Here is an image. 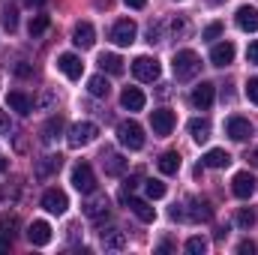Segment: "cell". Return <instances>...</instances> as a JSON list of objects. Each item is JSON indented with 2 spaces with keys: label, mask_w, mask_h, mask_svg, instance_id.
Wrapping results in <instances>:
<instances>
[{
  "label": "cell",
  "mask_w": 258,
  "mask_h": 255,
  "mask_svg": "<svg viewBox=\"0 0 258 255\" xmlns=\"http://www.w3.org/2000/svg\"><path fill=\"white\" fill-rule=\"evenodd\" d=\"M171 69H174V78L177 81H189V78L198 75V69H201V57L195 54L192 48H180L174 54V60H171Z\"/></svg>",
  "instance_id": "obj_1"
},
{
  "label": "cell",
  "mask_w": 258,
  "mask_h": 255,
  "mask_svg": "<svg viewBox=\"0 0 258 255\" xmlns=\"http://www.w3.org/2000/svg\"><path fill=\"white\" fill-rule=\"evenodd\" d=\"M171 219H192V222H207V219H213V207H210L207 201H201V198H189V210H183V207H177V204H174V210H171Z\"/></svg>",
  "instance_id": "obj_2"
},
{
  "label": "cell",
  "mask_w": 258,
  "mask_h": 255,
  "mask_svg": "<svg viewBox=\"0 0 258 255\" xmlns=\"http://www.w3.org/2000/svg\"><path fill=\"white\" fill-rule=\"evenodd\" d=\"M96 135H99V126L96 123H90V120H81V123H72L69 129V135H66V141H69V147H87V144H93L96 141Z\"/></svg>",
  "instance_id": "obj_3"
},
{
  "label": "cell",
  "mask_w": 258,
  "mask_h": 255,
  "mask_svg": "<svg viewBox=\"0 0 258 255\" xmlns=\"http://www.w3.org/2000/svg\"><path fill=\"white\" fill-rule=\"evenodd\" d=\"M117 141L129 150H141L144 147V129L135 120H123V123H117Z\"/></svg>",
  "instance_id": "obj_4"
},
{
  "label": "cell",
  "mask_w": 258,
  "mask_h": 255,
  "mask_svg": "<svg viewBox=\"0 0 258 255\" xmlns=\"http://www.w3.org/2000/svg\"><path fill=\"white\" fill-rule=\"evenodd\" d=\"M72 186L81 192V195H93L96 192V174H93V168L87 162H78L72 168Z\"/></svg>",
  "instance_id": "obj_5"
},
{
  "label": "cell",
  "mask_w": 258,
  "mask_h": 255,
  "mask_svg": "<svg viewBox=\"0 0 258 255\" xmlns=\"http://www.w3.org/2000/svg\"><path fill=\"white\" fill-rule=\"evenodd\" d=\"M159 72H162V66H159L156 57L141 54V57H135V60H132V75H135L138 81H156V78H159Z\"/></svg>",
  "instance_id": "obj_6"
},
{
  "label": "cell",
  "mask_w": 258,
  "mask_h": 255,
  "mask_svg": "<svg viewBox=\"0 0 258 255\" xmlns=\"http://www.w3.org/2000/svg\"><path fill=\"white\" fill-rule=\"evenodd\" d=\"M135 33H138L135 21H132V18H120V21H114V27H111V42L120 45V48H126V45L135 42Z\"/></svg>",
  "instance_id": "obj_7"
},
{
  "label": "cell",
  "mask_w": 258,
  "mask_h": 255,
  "mask_svg": "<svg viewBox=\"0 0 258 255\" xmlns=\"http://www.w3.org/2000/svg\"><path fill=\"white\" fill-rule=\"evenodd\" d=\"M60 165H63V156H60V153H48V156L36 159V168H33V174H36L39 180H48L51 174H57V171H60Z\"/></svg>",
  "instance_id": "obj_8"
},
{
  "label": "cell",
  "mask_w": 258,
  "mask_h": 255,
  "mask_svg": "<svg viewBox=\"0 0 258 255\" xmlns=\"http://www.w3.org/2000/svg\"><path fill=\"white\" fill-rule=\"evenodd\" d=\"M213 96H216V87L210 84V81H201L198 87L192 90V96H189V102H192L198 111H207L210 105H213Z\"/></svg>",
  "instance_id": "obj_9"
},
{
  "label": "cell",
  "mask_w": 258,
  "mask_h": 255,
  "mask_svg": "<svg viewBox=\"0 0 258 255\" xmlns=\"http://www.w3.org/2000/svg\"><path fill=\"white\" fill-rule=\"evenodd\" d=\"M42 207L48 210V213H66V207H69V198H66L63 189H45L42 192Z\"/></svg>",
  "instance_id": "obj_10"
},
{
  "label": "cell",
  "mask_w": 258,
  "mask_h": 255,
  "mask_svg": "<svg viewBox=\"0 0 258 255\" xmlns=\"http://www.w3.org/2000/svg\"><path fill=\"white\" fill-rule=\"evenodd\" d=\"M6 105H9V111H15V114H21V117H27V114L33 111V99H30L24 90H9Z\"/></svg>",
  "instance_id": "obj_11"
},
{
  "label": "cell",
  "mask_w": 258,
  "mask_h": 255,
  "mask_svg": "<svg viewBox=\"0 0 258 255\" xmlns=\"http://www.w3.org/2000/svg\"><path fill=\"white\" fill-rule=\"evenodd\" d=\"M27 240H30L33 246H45V243H51V225H48L45 219L30 222V225H27Z\"/></svg>",
  "instance_id": "obj_12"
},
{
  "label": "cell",
  "mask_w": 258,
  "mask_h": 255,
  "mask_svg": "<svg viewBox=\"0 0 258 255\" xmlns=\"http://www.w3.org/2000/svg\"><path fill=\"white\" fill-rule=\"evenodd\" d=\"M231 192H234L237 198H252V195H255V177H252L249 171H237L234 180H231Z\"/></svg>",
  "instance_id": "obj_13"
},
{
  "label": "cell",
  "mask_w": 258,
  "mask_h": 255,
  "mask_svg": "<svg viewBox=\"0 0 258 255\" xmlns=\"http://www.w3.org/2000/svg\"><path fill=\"white\" fill-rule=\"evenodd\" d=\"M108 207H111L108 195H93V198L84 204V216H87V219H93V222H99L102 216H108Z\"/></svg>",
  "instance_id": "obj_14"
},
{
  "label": "cell",
  "mask_w": 258,
  "mask_h": 255,
  "mask_svg": "<svg viewBox=\"0 0 258 255\" xmlns=\"http://www.w3.org/2000/svg\"><path fill=\"white\" fill-rule=\"evenodd\" d=\"M150 126L156 135H168L174 129V114L168 108H156V111H150Z\"/></svg>",
  "instance_id": "obj_15"
},
{
  "label": "cell",
  "mask_w": 258,
  "mask_h": 255,
  "mask_svg": "<svg viewBox=\"0 0 258 255\" xmlns=\"http://www.w3.org/2000/svg\"><path fill=\"white\" fill-rule=\"evenodd\" d=\"M72 42H75V48H93V42H96L93 24H90V21H81V24L72 30Z\"/></svg>",
  "instance_id": "obj_16"
},
{
  "label": "cell",
  "mask_w": 258,
  "mask_h": 255,
  "mask_svg": "<svg viewBox=\"0 0 258 255\" xmlns=\"http://www.w3.org/2000/svg\"><path fill=\"white\" fill-rule=\"evenodd\" d=\"M234 21H237L240 30H246V33H258V9L255 6H240L237 15H234Z\"/></svg>",
  "instance_id": "obj_17"
},
{
  "label": "cell",
  "mask_w": 258,
  "mask_h": 255,
  "mask_svg": "<svg viewBox=\"0 0 258 255\" xmlns=\"http://www.w3.org/2000/svg\"><path fill=\"white\" fill-rule=\"evenodd\" d=\"M57 66H60V72H63L66 78H72V81H78L81 72H84V63H81L78 54H60L57 57Z\"/></svg>",
  "instance_id": "obj_18"
},
{
  "label": "cell",
  "mask_w": 258,
  "mask_h": 255,
  "mask_svg": "<svg viewBox=\"0 0 258 255\" xmlns=\"http://www.w3.org/2000/svg\"><path fill=\"white\" fill-rule=\"evenodd\" d=\"M234 60V42H216L210 48V63L213 66H228Z\"/></svg>",
  "instance_id": "obj_19"
},
{
  "label": "cell",
  "mask_w": 258,
  "mask_h": 255,
  "mask_svg": "<svg viewBox=\"0 0 258 255\" xmlns=\"http://www.w3.org/2000/svg\"><path fill=\"white\" fill-rule=\"evenodd\" d=\"M225 129H228V138H231V141H246V138L252 135V123H249L246 117H231Z\"/></svg>",
  "instance_id": "obj_20"
},
{
  "label": "cell",
  "mask_w": 258,
  "mask_h": 255,
  "mask_svg": "<svg viewBox=\"0 0 258 255\" xmlns=\"http://www.w3.org/2000/svg\"><path fill=\"white\" fill-rule=\"evenodd\" d=\"M129 159H123L120 153H102V168H105V174H111V177H120L123 171H126Z\"/></svg>",
  "instance_id": "obj_21"
},
{
  "label": "cell",
  "mask_w": 258,
  "mask_h": 255,
  "mask_svg": "<svg viewBox=\"0 0 258 255\" xmlns=\"http://www.w3.org/2000/svg\"><path fill=\"white\" fill-rule=\"evenodd\" d=\"M144 93L138 90V87H123V93H120V105L126 108V111H141L144 108Z\"/></svg>",
  "instance_id": "obj_22"
},
{
  "label": "cell",
  "mask_w": 258,
  "mask_h": 255,
  "mask_svg": "<svg viewBox=\"0 0 258 255\" xmlns=\"http://www.w3.org/2000/svg\"><path fill=\"white\" fill-rule=\"evenodd\" d=\"M201 165H204V168H225V165H231V156H228L222 147H213V150L204 153Z\"/></svg>",
  "instance_id": "obj_23"
},
{
  "label": "cell",
  "mask_w": 258,
  "mask_h": 255,
  "mask_svg": "<svg viewBox=\"0 0 258 255\" xmlns=\"http://www.w3.org/2000/svg\"><path fill=\"white\" fill-rule=\"evenodd\" d=\"M63 135V117H48V123L42 126V144H54L57 138Z\"/></svg>",
  "instance_id": "obj_24"
},
{
  "label": "cell",
  "mask_w": 258,
  "mask_h": 255,
  "mask_svg": "<svg viewBox=\"0 0 258 255\" xmlns=\"http://www.w3.org/2000/svg\"><path fill=\"white\" fill-rule=\"evenodd\" d=\"M126 204H129V210H132L141 222H153V219H156V210H153L147 201H141V198H126Z\"/></svg>",
  "instance_id": "obj_25"
},
{
  "label": "cell",
  "mask_w": 258,
  "mask_h": 255,
  "mask_svg": "<svg viewBox=\"0 0 258 255\" xmlns=\"http://www.w3.org/2000/svg\"><path fill=\"white\" fill-rule=\"evenodd\" d=\"M156 165H159L162 174H177V171H180V153H177V150H168V153H162V156L156 159Z\"/></svg>",
  "instance_id": "obj_26"
},
{
  "label": "cell",
  "mask_w": 258,
  "mask_h": 255,
  "mask_svg": "<svg viewBox=\"0 0 258 255\" xmlns=\"http://www.w3.org/2000/svg\"><path fill=\"white\" fill-rule=\"evenodd\" d=\"M102 246L111 249V252H120L126 246V234L120 228H111V231H102Z\"/></svg>",
  "instance_id": "obj_27"
},
{
  "label": "cell",
  "mask_w": 258,
  "mask_h": 255,
  "mask_svg": "<svg viewBox=\"0 0 258 255\" xmlns=\"http://www.w3.org/2000/svg\"><path fill=\"white\" fill-rule=\"evenodd\" d=\"M210 120H207V117H195V120H189V135H192L195 141H198V144H204V141H207V138H210Z\"/></svg>",
  "instance_id": "obj_28"
},
{
  "label": "cell",
  "mask_w": 258,
  "mask_h": 255,
  "mask_svg": "<svg viewBox=\"0 0 258 255\" xmlns=\"http://www.w3.org/2000/svg\"><path fill=\"white\" fill-rule=\"evenodd\" d=\"M87 90H90V96L105 99V96L111 93V84H108V78H105V75H93V78L87 81Z\"/></svg>",
  "instance_id": "obj_29"
},
{
  "label": "cell",
  "mask_w": 258,
  "mask_h": 255,
  "mask_svg": "<svg viewBox=\"0 0 258 255\" xmlns=\"http://www.w3.org/2000/svg\"><path fill=\"white\" fill-rule=\"evenodd\" d=\"M0 24L6 33H15L18 30V9L15 6H0Z\"/></svg>",
  "instance_id": "obj_30"
},
{
  "label": "cell",
  "mask_w": 258,
  "mask_h": 255,
  "mask_svg": "<svg viewBox=\"0 0 258 255\" xmlns=\"http://www.w3.org/2000/svg\"><path fill=\"white\" fill-rule=\"evenodd\" d=\"M99 66H102V72H108V75H123V57H120V54H102V57H99Z\"/></svg>",
  "instance_id": "obj_31"
},
{
  "label": "cell",
  "mask_w": 258,
  "mask_h": 255,
  "mask_svg": "<svg viewBox=\"0 0 258 255\" xmlns=\"http://www.w3.org/2000/svg\"><path fill=\"white\" fill-rule=\"evenodd\" d=\"M15 228H18V216H15V213H3V216H0V234L12 240Z\"/></svg>",
  "instance_id": "obj_32"
},
{
  "label": "cell",
  "mask_w": 258,
  "mask_h": 255,
  "mask_svg": "<svg viewBox=\"0 0 258 255\" xmlns=\"http://www.w3.org/2000/svg\"><path fill=\"white\" fill-rule=\"evenodd\" d=\"M48 24H51V21H48V15H33L27 30H30V36H42V33L48 30Z\"/></svg>",
  "instance_id": "obj_33"
},
{
  "label": "cell",
  "mask_w": 258,
  "mask_h": 255,
  "mask_svg": "<svg viewBox=\"0 0 258 255\" xmlns=\"http://www.w3.org/2000/svg\"><path fill=\"white\" fill-rule=\"evenodd\" d=\"M144 189H147V198H162L165 195V183L162 180H144Z\"/></svg>",
  "instance_id": "obj_34"
},
{
  "label": "cell",
  "mask_w": 258,
  "mask_h": 255,
  "mask_svg": "<svg viewBox=\"0 0 258 255\" xmlns=\"http://www.w3.org/2000/svg\"><path fill=\"white\" fill-rule=\"evenodd\" d=\"M186 252L189 255H204L207 252V240H204V237H189V240H186Z\"/></svg>",
  "instance_id": "obj_35"
},
{
  "label": "cell",
  "mask_w": 258,
  "mask_h": 255,
  "mask_svg": "<svg viewBox=\"0 0 258 255\" xmlns=\"http://www.w3.org/2000/svg\"><path fill=\"white\" fill-rule=\"evenodd\" d=\"M237 225H240V228H252V225H255V213H252L249 207H240V210H237Z\"/></svg>",
  "instance_id": "obj_36"
},
{
  "label": "cell",
  "mask_w": 258,
  "mask_h": 255,
  "mask_svg": "<svg viewBox=\"0 0 258 255\" xmlns=\"http://www.w3.org/2000/svg\"><path fill=\"white\" fill-rule=\"evenodd\" d=\"M219 36H222V24H219V21L207 24V27H204V33H201V39H219Z\"/></svg>",
  "instance_id": "obj_37"
},
{
  "label": "cell",
  "mask_w": 258,
  "mask_h": 255,
  "mask_svg": "<svg viewBox=\"0 0 258 255\" xmlns=\"http://www.w3.org/2000/svg\"><path fill=\"white\" fill-rule=\"evenodd\" d=\"M147 42L153 45V42H162V24H150L147 27Z\"/></svg>",
  "instance_id": "obj_38"
},
{
  "label": "cell",
  "mask_w": 258,
  "mask_h": 255,
  "mask_svg": "<svg viewBox=\"0 0 258 255\" xmlns=\"http://www.w3.org/2000/svg\"><path fill=\"white\" fill-rule=\"evenodd\" d=\"M246 99L258 105V78H249V81H246Z\"/></svg>",
  "instance_id": "obj_39"
},
{
  "label": "cell",
  "mask_w": 258,
  "mask_h": 255,
  "mask_svg": "<svg viewBox=\"0 0 258 255\" xmlns=\"http://www.w3.org/2000/svg\"><path fill=\"white\" fill-rule=\"evenodd\" d=\"M171 30H174V33H189V21H186V18H174V21H171Z\"/></svg>",
  "instance_id": "obj_40"
},
{
  "label": "cell",
  "mask_w": 258,
  "mask_h": 255,
  "mask_svg": "<svg viewBox=\"0 0 258 255\" xmlns=\"http://www.w3.org/2000/svg\"><path fill=\"white\" fill-rule=\"evenodd\" d=\"M237 252L240 255H252L255 252V243H252V240H240V243H237Z\"/></svg>",
  "instance_id": "obj_41"
},
{
  "label": "cell",
  "mask_w": 258,
  "mask_h": 255,
  "mask_svg": "<svg viewBox=\"0 0 258 255\" xmlns=\"http://www.w3.org/2000/svg\"><path fill=\"white\" fill-rule=\"evenodd\" d=\"M246 60H249V63H258V39L255 42H249V48H246Z\"/></svg>",
  "instance_id": "obj_42"
},
{
  "label": "cell",
  "mask_w": 258,
  "mask_h": 255,
  "mask_svg": "<svg viewBox=\"0 0 258 255\" xmlns=\"http://www.w3.org/2000/svg\"><path fill=\"white\" fill-rule=\"evenodd\" d=\"M15 72H18L21 78H30V75H33V66H30V63H18V66H15Z\"/></svg>",
  "instance_id": "obj_43"
},
{
  "label": "cell",
  "mask_w": 258,
  "mask_h": 255,
  "mask_svg": "<svg viewBox=\"0 0 258 255\" xmlns=\"http://www.w3.org/2000/svg\"><path fill=\"white\" fill-rule=\"evenodd\" d=\"M123 3H126L129 9H144L147 6V0H123Z\"/></svg>",
  "instance_id": "obj_44"
},
{
  "label": "cell",
  "mask_w": 258,
  "mask_h": 255,
  "mask_svg": "<svg viewBox=\"0 0 258 255\" xmlns=\"http://www.w3.org/2000/svg\"><path fill=\"white\" fill-rule=\"evenodd\" d=\"M0 132H9V114L0 111Z\"/></svg>",
  "instance_id": "obj_45"
},
{
  "label": "cell",
  "mask_w": 258,
  "mask_h": 255,
  "mask_svg": "<svg viewBox=\"0 0 258 255\" xmlns=\"http://www.w3.org/2000/svg\"><path fill=\"white\" fill-rule=\"evenodd\" d=\"M66 231H69V240H78V225H69Z\"/></svg>",
  "instance_id": "obj_46"
},
{
  "label": "cell",
  "mask_w": 258,
  "mask_h": 255,
  "mask_svg": "<svg viewBox=\"0 0 258 255\" xmlns=\"http://www.w3.org/2000/svg\"><path fill=\"white\" fill-rule=\"evenodd\" d=\"M0 252H9V237L0 234Z\"/></svg>",
  "instance_id": "obj_47"
},
{
  "label": "cell",
  "mask_w": 258,
  "mask_h": 255,
  "mask_svg": "<svg viewBox=\"0 0 258 255\" xmlns=\"http://www.w3.org/2000/svg\"><path fill=\"white\" fill-rule=\"evenodd\" d=\"M249 162H252V165H258V147L252 150V153H249Z\"/></svg>",
  "instance_id": "obj_48"
},
{
  "label": "cell",
  "mask_w": 258,
  "mask_h": 255,
  "mask_svg": "<svg viewBox=\"0 0 258 255\" xmlns=\"http://www.w3.org/2000/svg\"><path fill=\"white\" fill-rule=\"evenodd\" d=\"M24 3H27V6H42L45 0H24Z\"/></svg>",
  "instance_id": "obj_49"
},
{
  "label": "cell",
  "mask_w": 258,
  "mask_h": 255,
  "mask_svg": "<svg viewBox=\"0 0 258 255\" xmlns=\"http://www.w3.org/2000/svg\"><path fill=\"white\" fill-rule=\"evenodd\" d=\"M3 168H6V159H3V156H0V171H3Z\"/></svg>",
  "instance_id": "obj_50"
},
{
  "label": "cell",
  "mask_w": 258,
  "mask_h": 255,
  "mask_svg": "<svg viewBox=\"0 0 258 255\" xmlns=\"http://www.w3.org/2000/svg\"><path fill=\"white\" fill-rule=\"evenodd\" d=\"M0 198H3V189H0Z\"/></svg>",
  "instance_id": "obj_51"
}]
</instances>
